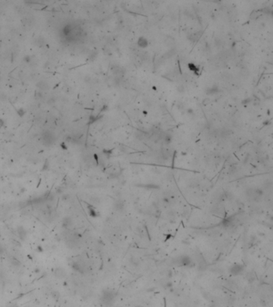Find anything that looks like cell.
<instances>
[{
    "label": "cell",
    "mask_w": 273,
    "mask_h": 307,
    "mask_svg": "<svg viewBox=\"0 0 273 307\" xmlns=\"http://www.w3.org/2000/svg\"><path fill=\"white\" fill-rule=\"evenodd\" d=\"M173 263L177 266H191L193 262L189 256L181 255L175 258Z\"/></svg>",
    "instance_id": "1"
},
{
    "label": "cell",
    "mask_w": 273,
    "mask_h": 307,
    "mask_svg": "<svg viewBox=\"0 0 273 307\" xmlns=\"http://www.w3.org/2000/svg\"><path fill=\"white\" fill-rule=\"evenodd\" d=\"M115 293H113V291L111 290H105L103 296H102V300H103V302L107 304V305H110L114 301L115 299Z\"/></svg>",
    "instance_id": "2"
},
{
    "label": "cell",
    "mask_w": 273,
    "mask_h": 307,
    "mask_svg": "<svg viewBox=\"0 0 273 307\" xmlns=\"http://www.w3.org/2000/svg\"><path fill=\"white\" fill-rule=\"evenodd\" d=\"M243 270H244V266L241 264L235 263L230 267V273L234 276H238V275L241 274L243 272Z\"/></svg>",
    "instance_id": "3"
},
{
    "label": "cell",
    "mask_w": 273,
    "mask_h": 307,
    "mask_svg": "<svg viewBox=\"0 0 273 307\" xmlns=\"http://www.w3.org/2000/svg\"><path fill=\"white\" fill-rule=\"evenodd\" d=\"M54 274L56 277H58V278H63V277H66L67 273L64 270V269L61 268V267H58V268H56L55 270Z\"/></svg>",
    "instance_id": "4"
},
{
    "label": "cell",
    "mask_w": 273,
    "mask_h": 307,
    "mask_svg": "<svg viewBox=\"0 0 273 307\" xmlns=\"http://www.w3.org/2000/svg\"><path fill=\"white\" fill-rule=\"evenodd\" d=\"M201 35H202V33L201 32H194V33H191V35L188 36V39L190 41L192 42V43H196V42H198L199 39L200 38Z\"/></svg>",
    "instance_id": "5"
},
{
    "label": "cell",
    "mask_w": 273,
    "mask_h": 307,
    "mask_svg": "<svg viewBox=\"0 0 273 307\" xmlns=\"http://www.w3.org/2000/svg\"><path fill=\"white\" fill-rule=\"evenodd\" d=\"M72 225V219L69 217H64L62 220V226L66 229H69L70 227H71Z\"/></svg>",
    "instance_id": "6"
},
{
    "label": "cell",
    "mask_w": 273,
    "mask_h": 307,
    "mask_svg": "<svg viewBox=\"0 0 273 307\" xmlns=\"http://www.w3.org/2000/svg\"><path fill=\"white\" fill-rule=\"evenodd\" d=\"M137 44H138L139 46L141 47V48H145V47H147L148 46V40H147V38H143V37H140L138 39Z\"/></svg>",
    "instance_id": "7"
},
{
    "label": "cell",
    "mask_w": 273,
    "mask_h": 307,
    "mask_svg": "<svg viewBox=\"0 0 273 307\" xmlns=\"http://www.w3.org/2000/svg\"><path fill=\"white\" fill-rule=\"evenodd\" d=\"M218 92H219V89L216 86L209 87L206 90V94L207 95H213V94H216Z\"/></svg>",
    "instance_id": "8"
},
{
    "label": "cell",
    "mask_w": 273,
    "mask_h": 307,
    "mask_svg": "<svg viewBox=\"0 0 273 307\" xmlns=\"http://www.w3.org/2000/svg\"><path fill=\"white\" fill-rule=\"evenodd\" d=\"M17 232H18V234H19V238H21V239H24V238H26V236H27V230H26L23 226L18 227Z\"/></svg>",
    "instance_id": "9"
},
{
    "label": "cell",
    "mask_w": 273,
    "mask_h": 307,
    "mask_svg": "<svg viewBox=\"0 0 273 307\" xmlns=\"http://www.w3.org/2000/svg\"><path fill=\"white\" fill-rule=\"evenodd\" d=\"M160 155H161L163 159L167 160L171 157V152L167 149H163L161 152H160Z\"/></svg>",
    "instance_id": "10"
},
{
    "label": "cell",
    "mask_w": 273,
    "mask_h": 307,
    "mask_svg": "<svg viewBox=\"0 0 273 307\" xmlns=\"http://www.w3.org/2000/svg\"><path fill=\"white\" fill-rule=\"evenodd\" d=\"M164 43L166 44V46H167L170 47L171 49L175 48V39H174V38H167L166 40L164 41Z\"/></svg>",
    "instance_id": "11"
},
{
    "label": "cell",
    "mask_w": 273,
    "mask_h": 307,
    "mask_svg": "<svg viewBox=\"0 0 273 307\" xmlns=\"http://www.w3.org/2000/svg\"><path fill=\"white\" fill-rule=\"evenodd\" d=\"M137 186L143 187L146 189H159V186L158 185H155V184H139L137 185Z\"/></svg>",
    "instance_id": "12"
},
{
    "label": "cell",
    "mask_w": 273,
    "mask_h": 307,
    "mask_svg": "<svg viewBox=\"0 0 273 307\" xmlns=\"http://www.w3.org/2000/svg\"><path fill=\"white\" fill-rule=\"evenodd\" d=\"M89 214L92 217H96L99 216V213L96 211V210L93 206H89Z\"/></svg>",
    "instance_id": "13"
},
{
    "label": "cell",
    "mask_w": 273,
    "mask_h": 307,
    "mask_svg": "<svg viewBox=\"0 0 273 307\" xmlns=\"http://www.w3.org/2000/svg\"><path fill=\"white\" fill-rule=\"evenodd\" d=\"M10 264L15 267H18L20 266V262L16 258H15V257H12V258L10 259Z\"/></svg>",
    "instance_id": "14"
},
{
    "label": "cell",
    "mask_w": 273,
    "mask_h": 307,
    "mask_svg": "<svg viewBox=\"0 0 273 307\" xmlns=\"http://www.w3.org/2000/svg\"><path fill=\"white\" fill-rule=\"evenodd\" d=\"M135 135L136 138L139 140H143V138H145V134H144L143 132H141L140 130L136 131V132L135 133Z\"/></svg>",
    "instance_id": "15"
},
{
    "label": "cell",
    "mask_w": 273,
    "mask_h": 307,
    "mask_svg": "<svg viewBox=\"0 0 273 307\" xmlns=\"http://www.w3.org/2000/svg\"><path fill=\"white\" fill-rule=\"evenodd\" d=\"M188 68L190 69V70H191V71H193V72H195V73H197L199 70V68L196 67V66L194 64V63H189L188 64Z\"/></svg>",
    "instance_id": "16"
},
{
    "label": "cell",
    "mask_w": 273,
    "mask_h": 307,
    "mask_svg": "<svg viewBox=\"0 0 273 307\" xmlns=\"http://www.w3.org/2000/svg\"><path fill=\"white\" fill-rule=\"evenodd\" d=\"M115 207H116L117 208V210H123V206H124V205H123V203L122 202H117L116 203H115Z\"/></svg>",
    "instance_id": "17"
},
{
    "label": "cell",
    "mask_w": 273,
    "mask_h": 307,
    "mask_svg": "<svg viewBox=\"0 0 273 307\" xmlns=\"http://www.w3.org/2000/svg\"><path fill=\"white\" fill-rule=\"evenodd\" d=\"M139 55H140V57L143 60L148 59V53H147V52H140Z\"/></svg>",
    "instance_id": "18"
},
{
    "label": "cell",
    "mask_w": 273,
    "mask_h": 307,
    "mask_svg": "<svg viewBox=\"0 0 273 307\" xmlns=\"http://www.w3.org/2000/svg\"><path fill=\"white\" fill-rule=\"evenodd\" d=\"M177 91L179 93H183L184 92V86L183 85H179L177 86Z\"/></svg>",
    "instance_id": "19"
},
{
    "label": "cell",
    "mask_w": 273,
    "mask_h": 307,
    "mask_svg": "<svg viewBox=\"0 0 273 307\" xmlns=\"http://www.w3.org/2000/svg\"><path fill=\"white\" fill-rule=\"evenodd\" d=\"M215 44H216V46H221L222 42H221V40H220V39L216 38V39H215Z\"/></svg>",
    "instance_id": "20"
},
{
    "label": "cell",
    "mask_w": 273,
    "mask_h": 307,
    "mask_svg": "<svg viewBox=\"0 0 273 307\" xmlns=\"http://www.w3.org/2000/svg\"><path fill=\"white\" fill-rule=\"evenodd\" d=\"M210 102H211V100H210V98H204V99H203V105H207V104H209V103H210Z\"/></svg>",
    "instance_id": "21"
},
{
    "label": "cell",
    "mask_w": 273,
    "mask_h": 307,
    "mask_svg": "<svg viewBox=\"0 0 273 307\" xmlns=\"http://www.w3.org/2000/svg\"><path fill=\"white\" fill-rule=\"evenodd\" d=\"M3 251H4V249H3V247H2V246L0 244V254H2V252Z\"/></svg>",
    "instance_id": "22"
},
{
    "label": "cell",
    "mask_w": 273,
    "mask_h": 307,
    "mask_svg": "<svg viewBox=\"0 0 273 307\" xmlns=\"http://www.w3.org/2000/svg\"><path fill=\"white\" fill-rule=\"evenodd\" d=\"M251 101V99L250 98H248V99H246L245 101H243V104H245V103H248V102H250Z\"/></svg>",
    "instance_id": "23"
},
{
    "label": "cell",
    "mask_w": 273,
    "mask_h": 307,
    "mask_svg": "<svg viewBox=\"0 0 273 307\" xmlns=\"http://www.w3.org/2000/svg\"><path fill=\"white\" fill-rule=\"evenodd\" d=\"M8 307H18V306L16 305V304H13V305L10 306H8Z\"/></svg>",
    "instance_id": "24"
},
{
    "label": "cell",
    "mask_w": 273,
    "mask_h": 307,
    "mask_svg": "<svg viewBox=\"0 0 273 307\" xmlns=\"http://www.w3.org/2000/svg\"><path fill=\"white\" fill-rule=\"evenodd\" d=\"M2 123H3V122H2V120H1L0 119V128L2 127Z\"/></svg>",
    "instance_id": "25"
}]
</instances>
